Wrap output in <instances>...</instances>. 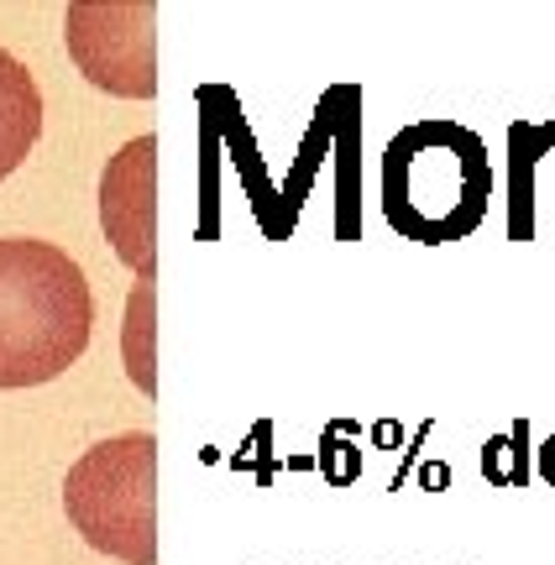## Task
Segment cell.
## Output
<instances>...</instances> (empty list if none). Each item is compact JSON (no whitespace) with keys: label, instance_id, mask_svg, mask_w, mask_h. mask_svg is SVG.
<instances>
[{"label":"cell","instance_id":"obj_1","mask_svg":"<svg viewBox=\"0 0 555 565\" xmlns=\"http://www.w3.org/2000/svg\"><path fill=\"white\" fill-rule=\"evenodd\" d=\"M95 299L84 267L53 242L0 236V393L42 387L84 356Z\"/></svg>","mask_w":555,"mask_h":565},{"label":"cell","instance_id":"obj_2","mask_svg":"<svg viewBox=\"0 0 555 565\" xmlns=\"http://www.w3.org/2000/svg\"><path fill=\"white\" fill-rule=\"evenodd\" d=\"M493 168L472 126L414 121L383 152V215L398 236L446 246L488 221Z\"/></svg>","mask_w":555,"mask_h":565},{"label":"cell","instance_id":"obj_3","mask_svg":"<svg viewBox=\"0 0 555 565\" xmlns=\"http://www.w3.org/2000/svg\"><path fill=\"white\" fill-rule=\"evenodd\" d=\"M63 513L84 545L121 565L158 561V440L131 429L84 450L63 477Z\"/></svg>","mask_w":555,"mask_h":565},{"label":"cell","instance_id":"obj_4","mask_svg":"<svg viewBox=\"0 0 555 565\" xmlns=\"http://www.w3.org/2000/svg\"><path fill=\"white\" fill-rule=\"evenodd\" d=\"M158 11L147 0H74L63 17V42L79 74L105 95L152 100L158 89Z\"/></svg>","mask_w":555,"mask_h":565},{"label":"cell","instance_id":"obj_5","mask_svg":"<svg viewBox=\"0 0 555 565\" xmlns=\"http://www.w3.org/2000/svg\"><path fill=\"white\" fill-rule=\"evenodd\" d=\"M158 141H126L100 173V231L137 278H158Z\"/></svg>","mask_w":555,"mask_h":565},{"label":"cell","instance_id":"obj_6","mask_svg":"<svg viewBox=\"0 0 555 565\" xmlns=\"http://www.w3.org/2000/svg\"><path fill=\"white\" fill-rule=\"evenodd\" d=\"M42 137V89L32 68L0 47V179H11Z\"/></svg>","mask_w":555,"mask_h":565},{"label":"cell","instance_id":"obj_7","mask_svg":"<svg viewBox=\"0 0 555 565\" xmlns=\"http://www.w3.org/2000/svg\"><path fill=\"white\" fill-rule=\"evenodd\" d=\"M152 282L158 278H137L131 303H126V330H121V351H126V372L142 393H158V356H152Z\"/></svg>","mask_w":555,"mask_h":565}]
</instances>
